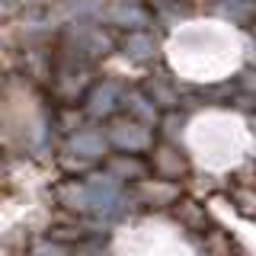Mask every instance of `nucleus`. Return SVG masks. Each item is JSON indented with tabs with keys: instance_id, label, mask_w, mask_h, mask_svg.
I'll return each instance as SVG.
<instances>
[{
	"instance_id": "obj_1",
	"label": "nucleus",
	"mask_w": 256,
	"mask_h": 256,
	"mask_svg": "<svg viewBox=\"0 0 256 256\" xmlns=\"http://www.w3.org/2000/svg\"><path fill=\"white\" fill-rule=\"evenodd\" d=\"M84 182H86V196H90L93 218H118L125 212L128 198H132V186L118 182L106 170H93L90 176H84Z\"/></svg>"
},
{
	"instance_id": "obj_2",
	"label": "nucleus",
	"mask_w": 256,
	"mask_h": 256,
	"mask_svg": "<svg viewBox=\"0 0 256 256\" xmlns=\"http://www.w3.org/2000/svg\"><path fill=\"white\" fill-rule=\"evenodd\" d=\"M106 134L112 144V154H134V157H150V150L157 148V132L148 128L144 122L132 116H116L112 122H106Z\"/></svg>"
},
{
	"instance_id": "obj_3",
	"label": "nucleus",
	"mask_w": 256,
	"mask_h": 256,
	"mask_svg": "<svg viewBox=\"0 0 256 256\" xmlns=\"http://www.w3.org/2000/svg\"><path fill=\"white\" fill-rule=\"evenodd\" d=\"M150 170L160 180H170V182H186L192 170H196V160H192L189 148L173 141H157V148L150 150Z\"/></svg>"
},
{
	"instance_id": "obj_4",
	"label": "nucleus",
	"mask_w": 256,
	"mask_h": 256,
	"mask_svg": "<svg viewBox=\"0 0 256 256\" xmlns=\"http://www.w3.org/2000/svg\"><path fill=\"white\" fill-rule=\"evenodd\" d=\"M64 154H74L86 164H106L112 157V144H109V134H106V125H84L80 132L68 134L64 141Z\"/></svg>"
},
{
	"instance_id": "obj_5",
	"label": "nucleus",
	"mask_w": 256,
	"mask_h": 256,
	"mask_svg": "<svg viewBox=\"0 0 256 256\" xmlns=\"http://www.w3.org/2000/svg\"><path fill=\"white\" fill-rule=\"evenodd\" d=\"M125 90H128V86L116 84V80H100V84L86 93V102H84L86 118L112 122L116 116H122V109H125Z\"/></svg>"
},
{
	"instance_id": "obj_6",
	"label": "nucleus",
	"mask_w": 256,
	"mask_h": 256,
	"mask_svg": "<svg viewBox=\"0 0 256 256\" xmlns=\"http://www.w3.org/2000/svg\"><path fill=\"white\" fill-rule=\"evenodd\" d=\"M100 20H106L109 26H118V29H128V32H148L157 26V13H150L144 4H128V0H116L109 10L100 13Z\"/></svg>"
},
{
	"instance_id": "obj_7",
	"label": "nucleus",
	"mask_w": 256,
	"mask_h": 256,
	"mask_svg": "<svg viewBox=\"0 0 256 256\" xmlns=\"http://www.w3.org/2000/svg\"><path fill=\"white\" fill-rule=\"evenodd\" d=\"M164 42L154 36V29L148 32H128L122 36V42H118V54L128 61V64H138V68H148V64H157L164 58Z\"/></svg>"
},
{
	"instance_id": "obj_8",
	"label": "nucleus",
	"mask_w": 256,
	"mask_h": 256,
	"mask_svg": "<svg viewBox=\"0 0 256 256\" xmlns=\"http://www.w3.org/2000/svg\"><path fill=\"white\" fill-rule=\"evenodd\" d=\"M132 198L138 205L148 208H170L182 202V182H170V180H160V176H150V180L132 186Z\"/></svg>"
},
{
	"instance_id": "obj_9",
	"label": "nucleus",
	"mask_w": 256,
	"mask_h": 256,
	"mask_svg": "<svg viewBox=\"0 0 256 256\" xmlns=\"http://www.w3.org/2000/svg\"><path fill=\"white\" fill-rule=\"evenodd\" d=\"M102 170L112 173L118 182H125V186H138V182L154 176L150 160L148 157H134V154H112L106 164H102Z\"/></svg>"
},
{
	"instance_id": "obj_10",
	"label": "nucleus",
	"mask_w": 256,
	"mask_h": 256,
	"mask_svg": "<svg viewBox=\"0 0 256 256\" xmlns=\"http://www.w3.org/2000/svg\"><path fill=\"white\" fill-rule=\"evenodd\" d=\"M125 116L138 118V122H144L148 128H160V122H164V109L157 106L154 100H150L148 93H144V86H128L125 90Z\"/></svg>"
},
{
	"instance_id": "obj_11",
	"label": "nucleus",
	"mask_w": 256,
	"mask_h": 256,
	"mask_svg": "<svg viewBox=\"0 0 256 256\" xmlns=\"http://www.w3.org/2000/svg\"><path fill=\"white\" fill-rule=\"evenodd\" d=\"M54 202L74 214H90V196H86V182L80 176H64L54 186Z\"/></svg>"
},
{
	"instance_id": "obj_12",
	"label": "nucleus",
	"mask_w": 256,
	"mask_h": 256,
	"mask_svg": "<svg viewBox=\"0 0 256 256\" xmlns=\"http://www.w3.org/2000/svg\"><path fill=\"white\" fill-rule=\"evenodd\" d=\"M189 125H192V122H189L186 116H180V109H176V112H164V122H160V128H157V138H160V141L180 144V141H186Z\"/></svg>"
},
{
	"instance_id": "obj_13",
	"label": "nucleus",
	"mask_w": 256,
	"mask_h": 256,
	"mask_svg": "<svg viewBox=\"0 0 256 256\" xmlns=\"http://www.w3.org/2000/svg\"><path fill=\"white\" fill-rule=\"evenodd\" d=\"M230 202H234L237 214H244V218H256V189H250V186H230Z\"/></svg>"
},
{
	"instance_id": "obj_14",
	"label": "nucleus",
	"mask_w": 256,
	"mask_h": 256,
	"mask_svg": "<svg viewBox=\"0 0 256 256\" xmlns=\"http://www.w3.org/2000/svg\"><path fill=\"white\" fill-rule=\"evenodd\" d=\"M234 84H237V90H240V93L256 96V64H244V68L237 70Z\"/></svg>"
},
{
	"instance_id": "obj_15",
	"label": "nucleus",
	"mask_w": 256,
	"mask_h": 256,
	"mask_svg": "<svg viewBox=\"0 0 256 256\" xmlns=\"http://www.w3.org/2000/svg\"><path fill=\"white\" fill-rule=\"evenodd\" d=\"M250 125H253V134H256V116H253V118H250Z\"/></svg>"
},
{
	"instance_id": "obj_16",
	"label": "nucleus",
	"mask_w": 256,
	"mask_h": 256,
	"mask_svg": "<svg viewBox=\"0 0 256 256\" xmlns=\"http://www.w3.org/2000/svg\"><path fill=\"white\" fill-rule=\"evenodd\" d=\"M6 256H10V253H6Z\"/></svg>"
}]
</instances>
